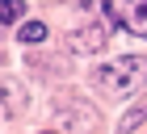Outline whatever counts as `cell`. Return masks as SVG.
<instances>
[{
	"mask_svg": "<svg viewBox=\"0 0 147 134\" xmlns=\"http://www.w3.org/2000/svg\"><path fill=\"white\" fill-rule=\"evenodd\" d=\"M109 42V29H105V25H88V29H80L76 34V50H101V46Z\"/></svg>",
	"mask_w": 147,
	"mask_h": 134,
	"instance_id": "obj_3",
	"label": "cell"
},
{
	"mask_svg": "<svg viewBox=\"0 0 147 134\" xmlns=\"http://www.w3.org/2000/svg\"><path fill=\"white\" fill-rule=\"evenodd\" d=\"M42 38H46V25H42V21H25V25H21V42H25V46L42 42Z\"/></svg>",
	"mask_w": 147,
	"mask_h": 134,
	"instance_id": "obj_5",
	"label": "cell"
},
{
	"mask_svg": "<svg viewBox=\"0 0 147 134\" xmlns=\"http://www.w3.org/2000/svg\"><path fill=\"white\" fill-rule=\"evenodd\" d=\"M143 117H147V100H143V105H139V109H130V113H126L122 122H118V130H122V134L139 130V126H143Z\"/></svg>",
	"mask_w": 147,
	"mask_h": 134,
	"instance_id": "obj_4",
	"label": "cell"
},
{
	"mask_svg": "<svg viewBox=\"0 0 147 134\" xmlns=\"http://www.w3.org/2000/svg\"><path fill=\"white\" fill-rule=\"evenodd\" d=\"M122 25L139 38H147V0H126L122 4Z\"/></svg>",
	"mask_w": 147,
	"mask_h": 134,
	"instance_id": "obj_2",
	"label": "cell"
},
{
	"mask_svg": "<svg viewBox=\"0 0 147 134\" xmlns=\"http://www.w3.org/2000/svg\"><path fill=\"white\" fill-rule=\"evenodd\" d=\"M0 17H4V25H13L21 17V0H0Z\"/></svg>",
	"mask_w": 147,
	"mask_h": 134,
	"instance_id": "obj_6",
	"label": "cell"
},
{
	"mask_svg": "<svg viewBox=\"0 0 147 134\" xmlns=\"http://www.w3.org/2000/svg\"><path fill=\"white\" fill-rule=\"evenodd\" d=\"M92 84H97V92L122 100V96H130V92H139L147 84V59L143 55H122V59H113V63L97 67L92 71Z\"/></svg>",
	"mask_w": 147,
	"mask_h": 134,
	"instance_id": "obj_1",
	"label": "cell"
}]
</instances>
